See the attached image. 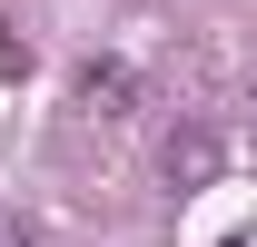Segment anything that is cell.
Here are the masks:
<instances>
[{
    "label": "cell",
    "mask_w": 257,
    "mask_h": 247,
    "mask_svg": "<svg viewBox=\"0 0 257 247\" xmlns=\"http://www.w3.org/2000/svg\"><path fill=\"white\" fill-rule=\"evenodd\" d=\"M128 99H139L128 60H89L79 79H69V109H79V119H128Z\"/></svg>",
    "instance_id": "obj_1"
},
{
    "label": "cell",
    "mask_w": 257,
    "mask_h": 247,
    "mask_svg": "<svg viewBox=\"0 0 257 247\" xmlns=\"http://www.w3.org/2000/svg\"><path fill=\"white\" fill-rule=\"evenodd\" d=\"M218 129H178V139H168V149H159V168H168V188H208V178H218Z\"/></svg>",
    "instance_id": "obj_2"
},
{
    "label": "cell",
    "mask_w": 257,
    "mask_h": 247,
    "mask_svg": "<svg viewBox=\"0 0 257 247\" xmlns=\"http://www.w3.org/2000/svg\"><path fill=\"white\" fill-rule=\"evenodd\" d=\"M0 247H20V217H0Z\"/></svg>",
    "instance_id": "obj_3"
},
{
    "label": "cell",
    "mask_w": 257,
    "mask_h": 247,
    "mask_svg": "<svg viewBox=\"0 0 257 247\" xmlns=\"http://www.w3.org/2000/svg\"><path fill=\"white\" fill-rule=\"evenodd\" d=\"M227 247H257V227H237V237H227Z\"/></svg>",
    "instance_id": "obj_4"
}]
</instances>
